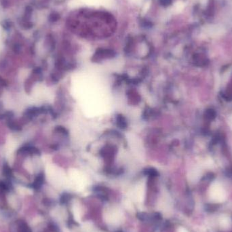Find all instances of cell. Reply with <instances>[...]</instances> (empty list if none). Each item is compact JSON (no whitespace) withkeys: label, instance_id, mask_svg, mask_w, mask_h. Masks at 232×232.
Returning a JSON list of instances; mask_svg holds the SVG:
<instances>
[{"label":"cell","instance_id":"6da1fadb","mask_svg":"<svg viewBox=\"0 0 232 232\" xmlns=\"http://www.w3.org/2000/svg\"><path fill=\"white\" fill-rule=\"evenodd\" d=\"M121 216L122 215L120 214L118 211H114V212L111 213L110 215L107 216L108 217V221H110L111 223H116L118 222L121 219Z\"/></svg>","mask_w":232,"mask_h":232},{"label":"cell","instance_id":"7a4b0ae2","mask_svg":"<svg viewBox=\"0 0 232 232\" xmlns=\"http://www.w3.org/2000/svg\"><path fill=\"white\" fill-rule=\"evenodd\" d=\"M73 216L76 220L79 221L81 219V210L79 208V205H74L73 207Z\"/></svg>","mask_w":232,"mask_h":232},{"label":"cell","instance_id":"3957f363","mask_svg":"<svg viewBox=\"0 0 232 232\" xmlns=\"http://www.w3.org/2000/svg\"><path fill=\"white\" fill-rule=\"evenodd\" d=\"M117 124L119 125V126L120 128H125L126 126V122L125 120L124 117H122V116H120V117H117Z\"/></svg>","mask_w":232,"mask_h":232},{"label":"cell","instance_id":"277c9868","mask_svg":"<svg viewBox=\"0 0 232 232\" xmlns=\"http://www.w3.org/2000/svg\"><path fill=\"white\" fill-rule=\"evenodd\" d=\"M19 192L20 193H22V194H29V193H31V192L29 189L26 188H20L19 189Z\"/></svg>","mask_w":232,"mask_h":232},{"label":"cell","instance_id":"5b68a950","mask_svg":"<svg viewBox=\"0 0 232 232\" xmlns=\"http://www.w3.org/2000/svg\"><path fill=\"white\" fill-rule=\"evenodd\" d=\"M160 2L163 5H167V4H169L170 0H160Z\"/></svg>","mask_w":232,"mask_h":232},{"label":"cell","instance_id":"8992f818","mask_svg":"<svg viewBox=\"0 0 232 232\" xmlns=\"http://www.w3.org/2000/svg\"><path fill=\"white\" fill-rule=\"evenodd\" d=\"M58 15H56V14H54V15H52V20H56L58 19Z\"/></svg>","mask_w":232,"mask_h":232}]
</instances>
